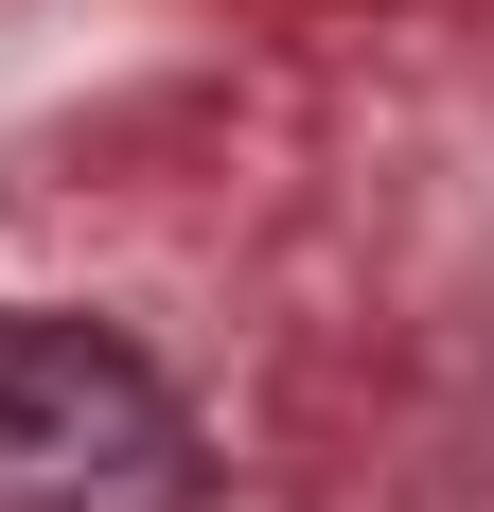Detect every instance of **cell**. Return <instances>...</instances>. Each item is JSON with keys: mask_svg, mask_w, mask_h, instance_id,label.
Returning <instances> with one entry per match:
<instances>
[{"mask_svg": "<svg viewBox=\"0 0 494 512\" xmlns=\"http://www.w3.org/2000/svg\"><path fill=\"white\" fill-rule=\"evenodd\" d=\"M212 442L177 371L106 318H0V512H195Z\"/></svg>", "mask_w": 494, "mask_h": 512, "instance_id": "cell-1", "label": "cell"}]
</instances>
